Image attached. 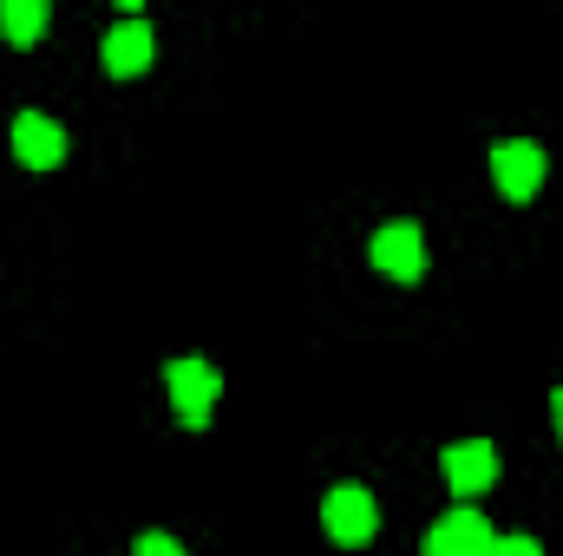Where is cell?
I'll return each mask as SVG.
<instances>
[{
  "mask_svg": "<svg viewBox=\"0 0 563 556\" xmlns=\"http://www.w3.org/2000/svg\"><path fill=\"white\" fill-rule=\"evenodd\" d=\"M544 170H551V157H544V151H538L531 138L492 144V177H498V190H505L511 203H525V197H538V184H544Z\"/></svg>",
  "mask_w": 563,
  "mask_h": 556,
  "instance_id": "6da1fadb",
  "label": "cell"
},
{
  "mask_svg": "<svg viewBox=\"0 0 563 556\" xmlns=\"http://www.w3.org/2000/svg\"><path fill=\"white\" fill-rule=\"evenodd\" d=\"M321 524H328V537L334 544H367L374 537V498L361 491V485H334L328 498H321Z\"/></svg>",
  "mask_w": 563,
  "mask_h": 556,
  "instance_id": "7a4b0ae2",
  "label": "cell"
},
{
  "mask_svg": "<svg viewBox=\"0 0 563 556\" xmlns=\"http://www.w3.org/2000/svg\"><path fill=\"white\" fill-rule=\"evenodd\" d=\"M164 380H170V407L184 425H210V407H217V374L203 367V360H170L164 367Z\"/></svg>",
  "mask_w": 563,
  "mask_h": 556,
  "instance_id": "3957f363",
  "label": "cell"
},
{
  "mask_svg": "<svg viewBox=\"0 0 563 556\" xmlns=\"http://www.w3.org/2000/svg\"><path fill=\"white\" fill-rule=\"evenodd\" d=\"M492 524L478 518V511H452V518H439L432 531H426V556H492Z\"/></svg>",
  "mask_w": 563,
  "mask_h": 556,
  "instance_id": "277c9868",
  "label": "cell"
},
{
  "mask_svg": "<svg viewBox=\"0 0 563 556\" xmlns=\"http://www.w3.org/2000/svg\"><path fill=\"white\" fill-rule=\"evenodd\" d=\"M374 269L394 281H420L426 269V236L413 223H387L380 236H374Z\"/></svg>",
  "mask_w": 563,
  "mask_h": 556,
  "instance_id": "5b68a950",
  "label": "cell"
},
{
  "mask_svg": "<svg viewBox=\"0 0 563 556\" xmlns=\"http://www.w3.org/2000/svg\"><path fill=\"white\" fill-rule=\"evenodd\" d=\"M445 485H452L459 498H478V491H492V485H498V452H492L485 438H465V445H452V452H445Z\"/></svg>",
  "mask_w": 563,
  "mask_h": 556,
  "instance_id": "8992f818",
  "label": "cell"
},
{
  "mask_svg": "<svg viewBox=\"0 0 563 556\" xmlns=\"http://www.w3.org/2000/svg\"><path fill=\"white\" fill-rule=\"evenodd\" d=\"M13 157H20L26 170H53V164L66 157V132H59L53 119H40V112H20V119H13Z\"/></svg>",
  "mask_w": 563,
  "mask_h": 556,
  "instance_id": "52a82bcc",
  "label": "cell"
},
{
  "mask_svg": "<svg viewBox=\"0 0 563 556\" xmlns=\"http://www.w3.org/2000/svg\"><path fill=\"white\" fill-rule=\"evenodd\" d=\"M151 66V26L144 20H119L112 33H106V73L112 79H132Z\"/></svg>",
  "mask_w": 563,
  "mask_h": 556,
  "instance_id": "ba28073f",
  "label": "cell"
},
{
  "mask_svg": "<svg viewBox=\"0 0 563 556\" xmlns=\"http://www.w3.org/2000/svg\"><path fill=\"white\" fill-rule=\"evenodd\" d=\"M0 33H7L13 46H33V40L46 33V0H7V7H0Z\"/></svg>",
  "mask_w": 563,
  "mask_h": 556,
  "instance_id": "9c48e42d",
  "label": "cell"
},
{
  "mask_svg": "<svg viewBox=\"0 0 563 556\" xmlns=\"http://www.w3.org/2000/svg\"><path fill=\"white\" fill-rule=\"evenodd\" d=\"M492 556H544V551H538L531 537H498V544H492Z\"/></svg>",
  "mask_w": 563,
  "mask_h": 556,
  "instance_id": "30bf717a",
  "label": "cell"
},
{
  "mask_svg": "<svg viewBox=\"0 0 563 556\" xmlns=\"http://www.w3.org/2000/svg\"><path fill=\"white\" fill-rule=\"evenodd\" d=\"M132 556H184V551H177L170 537H157V531H151V537H139V551H132Z\"/></svg>",
  "mask_w": 563,
  "mask_h": 556,
  "instance_id": "8fae6325",
  "label": "cell"
},
{
  "mask_svg": "<svg viewBox=\"0 0 563 556\" xmlns=\"http://www.w3.org/2000/svg\"><path fill=\"white\" fill-rule=\"evenodd\" d=\"M551 413H558V438H563V387H558V400H551Z\"/></svg>",
  "mask_w": 563,
  "mask_h": 556,
  "instance_id": "7c38bea8",
  "label": "cell"
}]
</instances>
